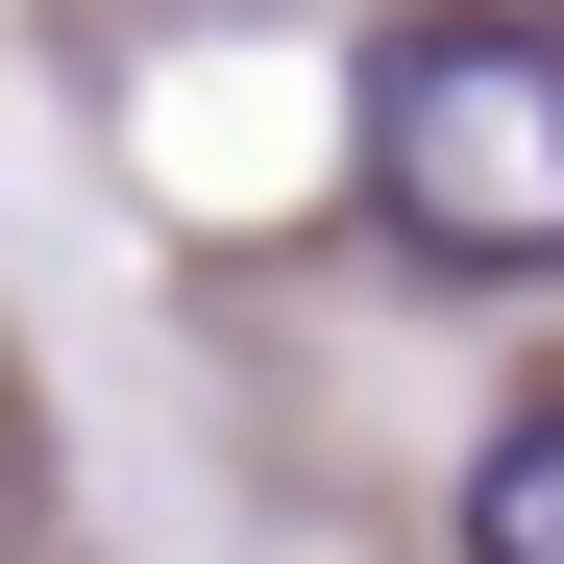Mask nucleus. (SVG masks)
Here are the masks:
<instances>
[{
  "mask_svg": "<svg viewBox=\"0 0 564 564\" xmlns=\"http://www.w3.org/2000/svg\"><path fill=\"white\" fill-rule=\"evenodd\" d=\"M466 564H564V393L491 417V466H466Z\"/></svg>",
  "mask_w": 564,
  "mask_h": 564,
  "instance_id": "f03ea898",
  "label": "nucleus"
},
{
  "mask_svg": "<svg viewBox=\"0 0 564 564\" xmlns=\"http://www.w3.org/2000/svg\"><path fill=\"white\" fill-rule=\"evenodd\" d=\"M368 197L442 270H564V25H417L368 74Z\"/></svg>",
  "mask_w": 564,
  "mask_h": 564,
  "instance_id": "f257e3e1",
  "label": "nucleus"
}]
</instances>
